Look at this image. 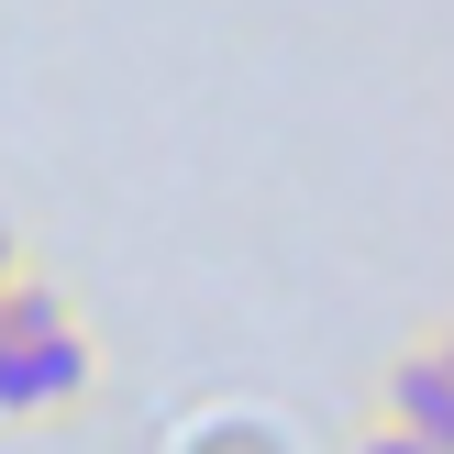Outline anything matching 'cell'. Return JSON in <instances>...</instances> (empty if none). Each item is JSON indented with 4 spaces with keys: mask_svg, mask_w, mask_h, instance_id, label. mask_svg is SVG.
I'll return each instance as SVG.
<instances>
[{
    "mask_svg": "<svg viewBox=\"0 0 454 454\" xmlns=\"http://www.w3.org/2000/svg\"><path fill=\"white\" fill-rule=\"evenodd\" d=\"M189 454H288V443L266 433V421H222V433H200Z\"/></svg>",
    "mask_w": 454,
    "mask_h": 454,
    "instance_id": "obj_3",
    "label": "cell"
},
{
    "mask_svg": "<svg viewBox=\"0 0 454 454\" xmlns=\"http://www.w3.org/2000/svg\"><path fill=\"white\" fill-rule=\"evenodd\" d=\"M100 388V333L56 322L34 344H0V421H67L78 399Z\"/></svg>",
    "mask_w": 454,
    "mask_h": 454,
    "instance_id": "obj_1",
    "label": "cell"
},
{
    "mask_svg": "<svg viewBox=\"0 0 454 454\" xmlns=\"http://www.w3.org/2000/svg\"><path fill=\"white\" fill-rule=\"evenodd\" d=\"M355 454H433V443H411V433H388V421H366V443Z\"/></svg>",
    "mask_w": 454,
    "mask_h": 454,
    "instance_id": "obj_5",
    "label": "cell"
},
{
    "mask_svg": "<svg viewBox=\"0 0 454 454\" xmlns=\"http://www.w3.org/2000/svg\"><path fill=\"white\" fill-rule=\"evenodd\" d=\"M377 411H388V433H411V443L454 454V344H443V333H421V344H399V355H388V388H377Z\"/></svg>",
    "mask_w": 454,
    "mask_h": 454,
    "instance_id": "obj_2",
    "label": "cell"
},
{
    "mask_svg": "<svg viewBox=\"0 0 454 454\" xmlns=\"http://www.w3.org/2000/svg\"><path fill=\"white\" fill-rule=\"evenodd\" d=\"M22 266H34V244H22V222H12V211H0V288H12V278H22Z\"/></svg>",
    "mask_w": 454,
    "mask_h": 454,
    "instance_id": "obj_4",
    "label": "cell"
}]
</instances>
